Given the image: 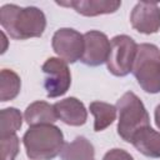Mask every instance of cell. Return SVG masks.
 Here are the masks:
<instances>
[{
	"label": "cell",
	"instance_id": "cell-1",
	"mask_svg": "<svg viewBox=\"0 0 160 160\" xmlns=\"http://www.w3.org/2000/svg\"><path fill=\"white\" fill-rule=\"evenodd\" d=\"M0 24L11 39L26 40L40 38L46 29V16L36 6L21 8L6 4L0 9Z\"/></svg>",
	"mask_w": 160,
	"mask_h": 160
},
{
	"label": "cell",
	"instance_id": "cell-2",
	"mask_svg": "<svg viewBox=\"0 0 160 160\" xmlns=\"http://www.w3.org/2000/svg\"><path fill=\"white\" fill-rule=\"evenodd\" d=\"M22 144L30 160H52L62 150L64 134L54 124L30 126L24 136Z\"/></svg>",
	"mask_w": 160,
	"mask_h": 160
},
{
	"label": "cell",
	"instance_id": "cell-3",
	"mask_svg": "<svg viewBox=\"0 0 160 160\" xmlns=\"http://www.w3.org/2000/svg\"><path fill=\"white\" fill-rule=\"evenodd\" d=\"M116 109L119 112L118 134L126 142H131L140 129L150 125V116L145 105L132 91H126L116 101Z\"/></svg>",
	"mask_w": 160,
	"mask_h": 160
},
{
	"label": "cell",
	"instance_id": "cell-4",
	"mask_svg": "<svg viewBox=\"0 0 160 160\" xmlns=\"http://www.w3.org/2000/svg\"><path fill=\"white\" fill-rule=\"evenodd\" d=\"M131 72L145 92H160V49L149 42L138 45Z\"/></svg>",
	"mask_w": 160,
	"mask_h": 160
},
{
	"label": "cell",
	"instance_id": "cell-5",
	"mask_svg": "<svg viewBox=\"0 0 160 160\" xmlns=\"http://www.w3.org/2000/svg\"><path fill=\"white\" fill-rule=\"evenodd\" d=\"M138 44L129 35H116L110 40V52L106 60L108 70L114 76H126L132 70Z\"/></svg>",
	"mask_w": 160,
	"mask_h": 160
},
{
	"label": "cell",
	"instance_id": "cell-6",
	"mask_svg": "<svg viewBox=\"0 0 160 160\" xmlns=\"http://www.w3.org/2000/svg\"><path fill=\"white\" fill-rule=\"evenodd\" d=\"M45 75L44 89L48 98L55 99L68 92L71 85V72L68 62L60 58H49L41 66Z\"/></svg>",
	"mask_w": 160,
	"mask_h": 160
},
{
	"label": "cell",
	"instance_id": "cell-7",
	"mask_svg": "<svg viewBox=\"0 0 160 160\" xmlns=\"http://www.w3.org/2000/svg\"><path fill=\"white\" fill-rule=\"evenodd\" d=\"M55 54L68 64L81 59L84 52V35L71 28H61L55 31L51 39Z\"/></svg>",
	"mask_w": 160,
	"mask_h": 160
},
{
	"label": "cell",
	"instance_id": "cell-8",
	"mask_svg": "<svg viewBox=\"0 0 160 160\" xmlns=\"http://www.w3.org/2000/svg\"><path fill=\"white\" fill-rule=\"evenodd\" d=\"M110 52V40L106 34L99 30H90L84 34V52L80 61L88 66H100L106 62Z\"/></svg>",
	"mask_w": 160,
	"mask_h": 160
},
{
	"label": "cell",
	"instance_id": "cell-9",
	"mask_svg": "<svg viewBox=\"0 0 160 160\" xmlns=\"http://www.w3.org/2000/svg\"><path fill=\"white\" fill-rule=\"evenodd\" d=\"M131 26L145 35L156 34L160 30V8L156 2L139 1L130 14Z\"/></svg>",
	"mask_w": 160,
	"mask_h": 160
},
{
	"label": "cell",
	"instance_id": "cell-10",
	"mask_svg": "<svg viewBox=\"0 0 160 160\" xmlns=\"http://www.w3.org/2000/svg\"><path fill=\"white\" fill-rule=\"evenodd\" d=\"M54 109L59 120L70 126H81L88 120V110L85 105L76 98L70 96L56 101Z\"/></svg>",
	"mask_w": 160,
	"mask_h": 160
},
{
	"label": "cell",
	"instance_id": "cell-11",
	"mask_svg": "<svg viewBox=\"0 0 160 160\" xmlns=\"http://www.w3.org/2000/svg\"><path fill=\"white\" fill-rule=\"evenodd\" d=\"M60 6H70L82 16H98L114 14L121 6L119 0H72L68 2H56Z\"/></svg>",
	"mask_w": 160,
	"mask_h": 160
},
{
	"label": "cell",
	"instance_id": "cell-12",
	"mask_svg": "<svg viewBox=\"0 0 160 160\" xmlns=\"http://www.w3.org/2000/svg\"><path fill=\"white\" fill-rule=\"evenodd\" d=\"M131 144L142 155L152 159H160V132L150 125L140 129L132 138Z\"/></svg>",
	"mask_w": 160,
	"mask_h": 160
},
{
	"label": "cell",
	"instance_id": "cell-13",
	"mask_svg": "<svg viewBox=\"0 0 160 160\" xmlns=\"http://www.w3.org/2000/svg\"><path fill=\"white\" fill-rule=\"evenodd\" d=\"M24 119L29 126L54 124L58 120L54 105H50L46 101L38 100L31 102L24 112Z\"/></svg>",
	"mask_w": 160,
	"mask_h": 160
},
{
	"label": "cell",
	"instance_id": "cell-14",
	"mask_svg": "<svg viewBox=\"0 0 160 160\" xmlns=\"http://www.w3.org/2000/svg\"><path fill=\"white\" fill-rule=\"evenodd\" d=\"M61 160H96L94 145L85 136H76L64 145L60 152Z\"/></svg>",
	"mask_w": 160,
	"mask_h": 160
},
{
	"label": "cell",
	"instance_id": "cell-15",
	"mask_svg": "<svg viewBox=\"0 0 160 160\" xmlns=\"http://www.w3.org/2000/svg\"><path fill=\"white\" fill-rule=\"evenodd\" d=\"M90 112L94 115V130L102 131L109 128L116 120V106L104 102V101H92L89 105Z\"/></svg>",
	"mask_w": 160,
	"mask_h": 160
},
{
	"label": "cell",
	"instance_id": "cell-16",
	"mask_svg": "<svg viewBox=\"0 0 160 160\" xmlns=\"http://www.w3.org/2000/svg\"><path fill=\"white\" fill-rule=\"evenodd\" d=\"M21 89L20 76L9 69H2L0 72V101L5 102L15 99Z\"/></svg>",
	"mask_w": 160,
	"mask_h": 160
},
{
	"label": "cell",
	"instance_id": "cell-17",
	"mask_svg": "<svg viewBox=\"0 0 160 160\" xmlns=\"http://www.w3.org/2000/svg\"><path fill=\"white\" fill-rule=\"evenodd\" d=\"M22 125V115L16 108H6L0 111V138L16 134Z\"/></svg>",
	"mask_w": 160,
	"mask_h": 160
},
{
	"label": "cell",
	"instance_id": "cell-18",
	"mask_svg": "<svg viewBox=\"0 0 160 160\" xmlns=\"http://www.w3.org/2000/svg\"><path fill=\"white\" fill-rule=\"evenodd\" d=\"M20 139L16 134L9 136L0 138V148H1V160H15L19 154Z\"/></svg>",
	"mask_w": 160,
	"mask_h": 160
},
{
	"label": "cell",
	"instance_id": "cell-19",
	"mask_svg": "<svg viewBox=\"0 0 160 160\" xmlns=\"http://www.w3.org/2000/svg\"><path fill=\"white\" fill-rule=\"evenodd\" d=\"M102 160H134V158L124 149H119V148H115V149H111L109 150Z\"/></svg>",
	"mask_w": 160,
	"mask_h": 160
},
{
	"label": "cell",
	"instance_id": "cell-20",
	"mask_svg": "<svg viewBox=\"0 0 160 160\" xmlns=\"http://www.w3.org/2000/svg\"><path fill=\"white\" fill-rule=\"evenodd\" d=\"M154 118H155V124L158 126V129L160 130V104L155 108V112H154Z\"/></svg>",
	"mask_w": 160,
	"mask_h": 160
}]
</instances>
